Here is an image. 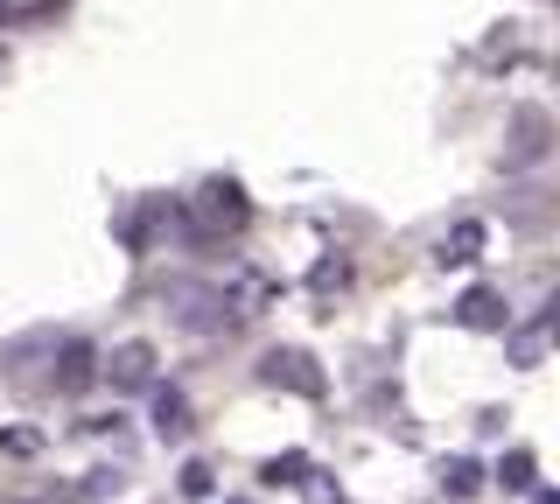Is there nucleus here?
Returning a JSON list of instances; mask_svg holds the SVG:
<instances>
[{"label":"nucleus","mask_w":560,"mask_h":504,"mask_svg":"<svg viewBox=\"0 0 560 504\" xmlns=\"http://www.w3.org/2000/svg\"><path fill=\"white\" fill-rule=\"evenodd\" d=\"M547 148H553V113H547V106H518L512 127H504V168L547 162Z\"/></svg>","instance_id":"f257e3e1"},{"label":"nucleus","mask_w":560,"mask_h":504,"mask_svg":"<svg viewBox=\"0 0 560 504\" xmlns=\"http://www.w3.org/2000/svg\"><path fill=\"white\" fill-rule=\"evenodd\" d=\"M98 378H105L113 392H140V386H154V343H140V337H133V343H119V351L98 364Z\"/></svg>","instance_id":"f03ea898"},{"label":"nucleus","mask_w":560,"mask_h":504,"mask_svg":"<svg viewBox=\"0 0 560 504\" xmlns=\"http://www.w3.org/2000/svg\"><path fill=\"white\" fill-rule=\"evenodd\" d=\"M189 203H197L203 232H238V224L253 218V211H245V189H238V183H203Z\"/></svg>","instance_id":"7ed1b4c3"},{"label":"nucleus","mask_w":560,"mask_h":504,"mask_svg":"<svg viewBox=\"0 0 560 504\" xmlns=\"http://www.w3.org/2000/svg\"><path fill=\"white\" fill-rule=\"evenodd\" d=\"M259 378H267V386L302 392V399L323 392V372H315V358H308V351H267V358H259Z\"/></svg>","instance_id":"20e7f679"},{"label":"nucleus","mask_w":560,"mask_h":504,"mask_svg":"<svg viewBox=\"0 0 560 504\" xmlns=\"http://www.w3.org/2000/svg\"><path fill=\"white\" fill-rule=\"evenodd\" d=\"M92 378H98V351H92V343H63V351H57V372H49V386H57V392H84Z\"/></svg>","instance_id":"39448f33"},{"label":"nucleus","mask_w":560,"mask_h":504,"mask_svg":"<svg viewBox=\"0 0 560 504\" xmlns=\"http://www.w3.org/2000/svg\"><path fill=\"white\" fill-rule=\"evenodd\" d=\"M154 434H162V442H183L189 434V399L175 386H154Z\"/></svg>","instance_id":"423d86ee"},{"label":"nucleus","mask_w":560,"mask_h":504,"mask_svg":"<svg viewBox=\"0 0 560 504\" xmlns=\"http://www.w3.org/2000/svg\"><path fill=\"white\" fill-rule=\"evenodd\" d=\"M455 323L463 329H504V302L490 288H469L463 302H455Z\"/></svg>","instance_id":"0eeeda50"},{"label":"nucleus","mask_w":560,"mask_h":504,"mask_svg":"<svg viewBox=\"0 0 560 504\" xmlns=\"http://www.w3.org/2000/svg\"><path fill=\"white\" fill-rule=\"evenodd\" d=\"M477 246H483V224H455V232L442 238V259H448V267H469Z\"/></svg>","instance_id":"6e6552de"},{"label":"nucleus","mask_w":560,"mask_h":504,"mask_svg":"<svg viewBox=\"0 0 560 504\" xmlns=\"http://www.w3.org/2000/svg\"><path fill=\"white\" fill-rule=\"evenodd\" d=\"M498 483H504V491H533V483H539L533 477V456H525V448H518V456H504L498 462Z\"/></svg>","instance_id":"1a4fd4ad"},{"label":"nucleus","mask_w":560,"mask_h":504,"mask_svg":"<svg viewBox=\"0 0 560 504\" xmlns=\"http://www.w3.org/2000/svg\"><path fill=\"white\" fill-rule=\"evenodd\" d=\"M175 483H183V497H210V491H218L210 462H183V477H175Z\"/></svg>","instance_id":"9d476101"},{"label":"nucleus","mask_w":560,"mask_h":504,"mask_svg":"<svg viewBox=\"0 0 560 504\" xmlns=\"http://www.w3.org/2000/svg\"><path fill=\"white\" fill-rule=\"evenodd\" d=\"M302 477H308L302 456H273V462H267V483H302Z\"/></svg>","instance_id":"9b49d317"},{"label":"nucleus","mask_w":560,"mask_h":504,"mask_svg":"<svg viewBox=\"0 0 560 504\" xmlns=\"http://www.w3.org/2000/svg\"><path fill=\"white\" fill-rule=\"evenodd\" d=\"M442 483H448L455 497H463V491H477V462H463V456H455V462L442 469Z\"/></svg>","instance_id":"f8f14e48"},{"label":"nucleus","mask_w":560,"mask_h":504,"mask_svg":"<svg viewBox=\"0 0 560 504\" xmlns=\"http://www.w3.org/2000/svg\"><path fill=\"white\" fill-rule=\"evenodd\" d=\"M533 504H560V497H553V491H539V497H533Z\"/></svg>","instance_id":"ddd939ff"},{"label":"nucleus","mask_w":560,"mask_h":504,"mask_svg":"<svg viewBox=\"0 0 560 504\" xmlns=\"http://www.w3.org/2000/svg\"><path fill=\"white\" fill-rule=\"evenodd\" d=\"M22 504H57V497H22Z\"/></svg>","instance_id":"4468645a"},{"label":"nucleus","mask_w":560,"mask_h":504,"mask_svg":"<svg viewBox=\"0 0 560 504\" xmlns=\"http://www.w3.org/2000/svg\"><path fill=\"white\" fill-rule=\"evenodd\" d=\"M0 63H8V49H0Z\"/></svg>","instance_id":"2eb2a0df"},{"label":"nucleus","mask_w":560,"mask_h":504,"mask_svg":"<svg viewBox=\"0 0 560 504\" xmlns=\"http://www.w3.org/2000/svg\"><path fill=\"white\" fill-rule=\"evenodd\" d=\"M0 28H8V14H0Z\"/></svg>","instance_id":"dca6fc26"}]
</instances>
